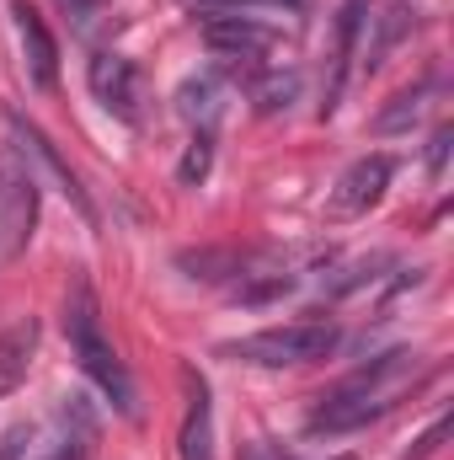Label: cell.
<instances>
[{
	"label": "cell",
	"mask_w": 454,
	"mask_h": 460,
	"mask_svg": "<svg viewBox=\"0 0 454 460\" xmlns=\"http://www.w3.org/2000/svg\"><path fill=\"white\" fill-rule=\"evenodd\" d=\"M204 43L214 54H230V59H257V54H267L278 43V32L262 27V22H251V16H225L220 11V16L204 22Z\"/></svg>",
	"instance_id": "cell-10"
},
{
	"label": "cell",
	"mask_w": 454,
	"mask_h": 460,
	"mask_svg": "<svg viewBox=\"0 0 454 460\" xmlns=\"http://www.w3.org/2000/svg\"><path fill=\"white\" fill-rule=\"evenodd\" d=\"M32 215H38V177H11L5 193H0V252L16 257L22 241L32 235Z\"/></svg>",
	"instance_id": "cell-11"
},
{
	"label": "cell",
	"mask_w": 454,
	"mask_h": 460,
	"mask_svg": "<svg viewBox=\"0 0 454 460\" xmlns=\"http://www.w3.org/2000/svg\"><path fill=\"white\" fill-rule=\"evenodd\" d=\"M342 460H347V456H342Z\"/></svg>",
	"instance_id": "cell-20"
},
{
	"label": "cell",
	"mask_w": 454,
	"mask_h": 460,
	"mask_svg": "<svg viewBox=\"0 0 454 460\" xmlns=\"http://www.w3.org/2000/svg\"><path fill=\"white\" fill-rule=\"evenodd\" d=\"M182 385H188V412H182L177 456L182 460H214V402H209V380L188 364L182 369Z\"/></svg>",
	"instance_id": "cell-8"
},
{
	"label": "cell",
	"mask_w": 454,
	"mask_h": 460,
	"mask_svg": "<svg viewBox=\"0 0 454 460\" xmlns=\"http://www.w3.org/2000/svg\"><path fill=\"white\" fill-rule=\"evenodd\" d=\"M417 375V353H406V348H396V353H385V358H374L369 369H358V375H347L342 385H332L327 396H321V407L310 412V434H353V429H363V423H374V418H385L390 407H396V396L406 391V380Z\"/></svg>",
	"instance_id": "cell-1"
},
{
	"label": "cell",
	"mask_w": 454,
	"mask_h": 460,
	"mask_svg": "<svg viewBox=\"0 0 454 460\" xmlns=\"http://www.w3.org/2000/svg\"><path fill=\"white\" fill-rule=\"evenodd\" d=\"M177 113L188 118L193 128H209L214 134V123L225 113V81L220 75H188L182 92H177Z\"/></svg>",
	"instance_id": "cell-12"
},
{
	"label": "cell",
	"mask_w": 454,
	"mask_h": 460,
	"mask_svg": "<svg viewBox=\"0 0 454 460\" xmlns=\"http://www.w3.org/2000/svg\"><path fill=\"white\" fill-rule=\"evenodd\" d=\"M198 5H209V11L214 5H289V11H300L305 0H198Z\"/></svg>",
	"instance_id": "cell-19"
},
{
	"label": "cell",
	"mask_w": 454,
	"mask_h": 460,
	"mask_svg": "<svg viewBox=\"0 0 454 460\" xmlns=\"http://www.w3.org/2000/svg\"><path fill=\"white\" fill-rule=\"evenodd\" d=\"M209 166H214V134L198 128L193 145H188V155L177 161V182H182V188H198V182L209 177Z\"/></svg>",
	"instance_id": "cell-14"
},
{
	"label": "cell",
	"mask_w": 454,
	"mask_h": 460,
	"mask_svg": "<svg viewBox=\"0 0 454 460\" xmlns=\"http://www.w3.org/2000/svg\"><path fill=\"white\" fill-rule=\"evenodd\" d=\"M5 128H11V134H16V145H22V150H27V155L38 161V172H43V177H48V182H54V188H59V193H65V199L75 204V215H81L86 226H97V209H92V199H86V188H81V177H75V172L65 166V155H59L54 145H48V134H43L38 123H27V118H16V113L5 118Z\"/></svg>",
	"instance_id": "cell-5"
},
{
	"label": "cell",
	"mask_w": 454,
	"mask_h": 460,
	"mask_svg": "<svg viewBox=\"0 0 454 460\" xmlns=\"http://www.w3.org/2000/svg\"><path fill=\"white\" fill-rule=\"evenodd\" d=\"M390 177H396V161H390V155H363V161H353L337 177L332 199H327V220H358V215H369V209L385 199Z\"/></svg>",
	"instance_id": "cell-4"
},
{
	"label": "cell",
	"mask_w": 454,
	"mask_h": 460,
	"mask_svg": "<svg viewBox=\"0 0 454 460\" xmlns=\"http://www.w3.org/2000/svg\"><path fill=\"white\" fill-rule=\"evenodd\" d=\"M450 145H454V128H439V134H433V145H428V172H433V177H444Z\"/></svg>",
	"instance_id": "cell-18"
},
{
	"label": "cell",
	"mask_w": 454,
	"mask_h": 460,
	"mask_svg": "<svg viewBox=\"0 0 454 460\" xmlns=\"http://www.w3.org/2000/svg\"><path fill=\"white\" fill-rule=\"evenodd\" d=\"M27 450H32V429H27V423H16V429L0 439V460H27Z\"/></svg>",
	"instance_id": "cell-17"
},
{
	"label": "cell",
	"mask_w": 454,
	"mask_h": 460,
	"mask_svg": "<svg viewBox=\"0 0 454 460\" xmlns=\"http://www.w3.org/2000/svg\"><path fill=\"white\" fill-rule=\"evenodd\" d=\"M32 343H38V327H32V322H27V327H11V332L0 338V396L27 375V364H32L27 353H32Z\"/></svg>",
	"instance_id": "cell-13"
},
{
	"label": "cell",
	"mask_w": 454,
	"mask_h": 460,
	"mask_svg": "<svg viewBox=\"0 0 454 460\" xmlns=\"http://www.w3.org/2000/svg\"><path fill=\"white\" fill-rule=\"evenodd\" d=\"M423 97H428V86H412V92L390 97V108L374 118V134H401V128H412V118L423 113Z\"/></svg>",
	"instance_id": "cell-15"
},
{
	"label": "cell",
	"mask_w": 454,
	"mask_h": 460,
	"mask_svg": "<svg viewBox=\"0 0 454 460\" xmlns=\"http://www.w3.org/2000/svg\"><path fill=\"white\" fill-rule=\"evenodd\" d=\"M65 338H70L75 364L92 375V385L113 402L123 418H134V412H139V407H134V380H128L123 358L113 353V343L102 338L97 295H92V284H86V279H70V289H65Z\"/></svg>",
	"instance_id": "cell-2"
},
{
	"label": "cell",
	"mask_w": 454,
	"mask_h": 460,
	"mask_svg": "<svg viewBox=\"0 0 454 460\" xmlns=\"http://www.w3.org/2000/svg\"><path fill=\"white\" fill-rule=\"evenodd\" d=\"M92 97L108 108L113 118L123 123H139V102H144V81H139V70H134V59H123V54H97L92 59Z\"/></svg>",
	"instance_id": "cell-6"
},
{
	"label": "cell",
	"mask_w": 454,
	"mask_h": 460,
	"mask_svg": "<svg viewBox=\"0 0 454 460\" xmlns=\"http://www.w3.org/2000/svg\"><path fill=\"white\" fill-rule=\"evenodd\" d=\"M294 92H300V75H267V81H257V86H251L257 113H278V108H289V102H294Z\"/></svg>",
	"instance_id": "cell-16"
},
{
	"label": "cell",
	"mask_w": 454,
	"mask_h": 460,
	"mask_svg": "<svg viewBox=\"0 0 454 460\" xmlns=\"http://www.w3.org/2000/svg\"><path fill=\"white\" fill-rule=\"evenodd\" d=\"M337 348V327L332 322H284V327H262L240 343H225L220 353L240 358V364H262V369H294V364H316Z\"/></svg>",
	"instance_id": "cell-3"
},
{
	"label": "cell",
	"mask_w": 454,
	"mask_h": 460,
	"mask_svg": "<svg viewBox=\"0 0 454 460\" xmlns=\"http://www.w3.org/2000/svg\"><path fill=\"white\" fill-rule=\"evenodd\" d=\"M363 22H369V0H342L337 27H332V70H327V92H321V118L337 113L342 86H347V70H353V54H358Z\"/></svg>",
	"instance_id": "cell-7"
},
{
	"label": "cell",
	"mask_w": 454,
	"mask_h": 460,
	"mask_svg": "<svg viewBox=\"0 0 454 460\" xmlns=\"http://www.w3.org/2000/svg\"><path fill=\"white\" fill-rule=\"evenodd\" d=\"M16 43H22V65H27L32 86L38 92H54V81H59V49H54L43 16L32 5H16Z\"/></svg>",
	"instance_id": "cell-9"
}]
</instances>
